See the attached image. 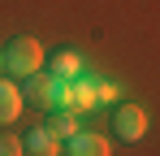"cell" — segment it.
Masks as SVG:
<instances>
[{
	"label": "cell",
	"instance_id": "6da1fadb",
	"mask_svg": "<svg viewBox=\"0 0 160 156\" xmlns=\"http://www.w3.org/2000/svg\"><path fill=\"white\" fill-rule=\"evenodd\" d=\"M0 61H4V74H13V78H30V74H39L43 48H39L30 35H18L9 48L0 52Z\"/></svg>",
	"mask_w": 160,
	"mask_h": 156
},
{
	"label": "cell",
	"instance_id": "7a4b0ae2",
	"mask_svg": "<svg viewBox=\"0 0 160 156\" xmlns=\"http://www.w3.org/2000/svg\"><path fill=\"white\" fill-rule=\"evenodd\" d=\"M56 96H61V82H56L52 74L22 78V104L35 108V113H52V108H56Z\"/></svg>",
	"mask_w": 160,
	"mask_h": 156
},
{
	"label": "cell",
	"instance_id": "3957f363",
	"mask_svg": "<svg viewBox=\"0 0 160 156\" xmlns=\"http://www.w3.org/2000/svg\"><path fill=\"white\" fill-rule=\"evenodd\" d=\"M95 82L87 78H74V82H61V96H56V108L65 113H82V108H95Z\"/></svg>",
	"mask_w": 160,
	"mask_h": 156
},
{
	"label": "cell",
	"instance_id": "277c9868",
	"mask_svg": "<svg viewBox=\"0 0 160 156\" xmlns=\"http://www.w3.org/2000/svg\"><path fill=\"white\" fill-rule=\"evenodd\" d=\"M112 130H117V139L138 143V139L147 134V113H143L138 104H121V108H117V117H112Z\"/></svg>",
	"mask_w": 160,
	"mask_h": 156
},
{
	"label": "cell",
	"instance_id": "5b68a950",
	"mask_svg": "<svg viewBox=\"0 0 160 156\" xmlns=\"http://www.w3.org/2000/svg\"><path fill=\"white\" fill-rule=\"evenodd\" d=\"M22 152L26 156H61V139H56L48 126H30L22 134Z\"/></svg>",
	"mask_w": 160,
	"mask_h": 156
},
{
	"label": "cell",
	"instance_id": "8992f818",
	"mask_svg": "<svg viewBox=\"0 0 160 156\" xmlns=\"http://www.w3.org/2000/svg\"><path fill=\"white\" fill-rule=\"evenodd\" d=\"M65 156H108V143L91 130H74L65 139Z\"/></svg>",
	"mask_w": 160,
	"mask_h": 156
},
{
	"label": "cell",
	"instance_id": "52a82bcc",
	"mask_svg": "<svg viewBox=\"0 0 160 156\" xmlns=\"http://www.w3.org/2000/svg\"><path fill=\"white\" fill-rule=\"evenodd\" d=\"M82 70H87V61H82L74 48H61L52 56V78L56 82H74V78H82Z\"/></svg>",
	"mask_w": 160,
	"mask_h": 156
},
{
	"label": "cell",
	"instance_id": "ba28073f",
	"mask_svg": "<svg viewBox=\"0 0 160 156\" xmlns=\"http://www.w3.org/2000/svg\"><path fill=\"white\" fill-rule=\"evenodd\" d=\"M18 113H22V87H13V82L0 78V126H9Z\"/></svg>",
	"mask_w": 160,
	"mask_h": 156
},
{
	"label": "cell",
	"instance_id": "9c48e42d",
	"mask_svg": "<svg viewBox=\"0 0 160 156\" xmlns=\"http://www.w3.org/2000/svg\"><path fill=\"white\" fill-rule=\"evenodd\" d=\"M56 134V139H69L74 130H78V113H65V108H56V117H52V126H48Z\"/></svg>",
	"mask_w": 160,
	"mask_h": 156
},
{
	"label": "cell",
	"instance_id": "30bf717a",
	"mask_svg": "<svg viewBox=\"0 0 160 156\" xmlns=\"http://www.w3.org/2000/svg\"><path fill=\"white\" fill-rule=\"evenodd\" d=\"M0 156H26V152H22V139L4 130V134H0Z\"/></svg>",
	"mask_w": 160,
	"mask_h": 156
},
{
	"label": "cell",
	"instance_id": "8fae6325",
	"mask_svg": "<svg viewBox=\"0 0 160 156\" xmlns=\"http://www.w3.org/2000/svg\"><path fill=\"white\" fill-rule=\"evenodd\" d=\"M95 100H100V104H112V100H117V87H112V82H95Z\"/></svg>",
	"mask_w": 160,
	"mask_h": 156
},
{
	"label": "cell",
	"instance_id": "7c38bea8",
	"mask_svg": "<svg viewBox=\"0 0 160 156\" xmlns=\"http://www.w3.org/2000/svg\"><path fill=\"white\" fill-rule=\"evenodd\" d=\"M0 70H4V61H0Z\"/></svg>",
	"mask_w": 160,
	"mask_h": 156
}]
</instances>
